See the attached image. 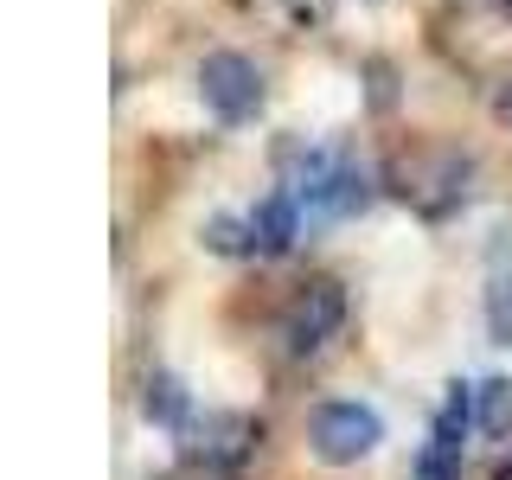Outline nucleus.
<instances>
[{
  "instance_id": "nucleus-1",
  "label": "nucleus",
  "mask_w": 512,
  "mask_h": 480,
  "mask_svg": "<svg viewBox=\"0 0 512 480\" xmlns=\"http://www.w3.org/2000/svg\"><path fill=\"white\" fill-rule=\"evenodd\" d=\"M308 442H314V455L327 461V468H352V461H365L384 442V416L372 404H352V397H340V404H320L314 410Z\"/></svg>"
},
{
  "instance_id": "nucleus-2",
  "label": "nucleus",
  "mask_w": 512,
  "mask_h": 480,
  "mask_svg": "<svg viewBox=\"0 0 512 480\" xmlns=\"http://www.w3.org/2000/svg\"><path fill=\"white\" fill-rule=\"evenodd\" d=\"M199 96L218 122H250L263 109V71L244 52H212L199 64Z\"/></svg>"
},
{
  "instance_id": "nucleus-3",
  "label": "nucleus",
  "mask_w": 512,
  "mask_h": 480,
  "mask_svg": "<svg viewBox=\"0 0 512 480\" xmlns=\"http://www.w3.org/2000/svg\"><path fill=\"white\" fill-rule=\"evenodd\" d=\"M468 180H474V167L461 154H429V160L397 167V192H404L423 218H448L455 205H468Z\"/></svg>"
},
{
  "instance_id": "nucleus-4",
  "label": "nucleus",
  "mask_w": 512,
  "mask_h": 480,
  "mask_svg": "<svg viewBox=\"0 0 512 480\" xmlns=\"http://www.w3.org/2000/svg\"><path fill=\"white\" fill-rule=\"evenodd\" d=\"M340 327H346V288L327 282V276L308 282L295 301H288V314H282V340H288V352H320Z\"/></svg>"
},
{
  "instance_id": "nucleus-5",
  "label": "nucleus",
  "mask_w": 512,
  "mask_h": 480,
  "mask_svg": "<svg viewBox=\"0 0 512 480\" xmlns=\"http://www.w3.org/2000/svg\"><path fill=\"white\" fill-rule=\"evenodd\" d=\"M192 436V455L199 461H218V468H244L250 448H256V423L244 410H212L199 429H186Z\"/></svg>"
},
{
  "instance_id": "nucleus-6",
  "label": "nucleus",
  "mask_w": 512,
  "mask_h": 480,
  "mask_svg": "<svg viewBox=\"0 0 512 480\" xmlns=\"http://www.w3.org/2000/svg\"><path fill=\"white\" fill-rule=\"evenodd\" d=\"M340 160H346V154L301 148V141H295V148H282V192H295V199L314 212L320 192H327V186H333V173H340Z\"/></svg>"
},
{
  "instance_id": "nucleus-7",
  "label": "nucleus",
  "mask_w": 512,
  "mask_h": 480,
  "mask_svg": "<svg viewBox=\"0 0 512 480\" xmlns=\"http://www.w3.org/2000/svg\"><path fill=\"white\" fill-rule=\"evenodd\" d=\"M250 231H256V256H288L301 237V199L295 192H269L250 212Z\"/></svg>"
},
{
  "instance_id": "nucleus-8",
  "label": "nucleus",
  "mask_w": 512,
  "mask_h": 480,
  "mask_svg": "<svg viewBox=\"0 0 512 480\" xmlns=\"http://www.w3.org/2000/svg\"><path fill=\"white\" fill-rule=\"evenodd\" d=\"M365 205H372V173H365L359 160H340V173H333V186L320 192L314 218H359Z\"/></svg>"
},
{
  "instance_id": "nucleus-9",
  "label": "nucleus",
  "mask_w": 512,
  "mask_h": 480,
  "mask_svg": "<svg viewBox=\"0 0 512 480\" xmlns=\"http://www.w3.org/2000/svg\"><path fill=\"white\" fill-rule=\"evenodd\" d=\"M141 416L160 429H186V416H192V397H186V384L173 378V372H154L148 384H141Z\"/></svg>"
},
{
  "instance_id": "nucleus-10",
  "label": "nucleus",
  "mask_w": 512,
  "mask_h": 480,
  "mask_svg": "<svg viewBox=\"0 0 512 480\" xmlns=\"http://www.w3.org/2000/svg\"><path fill=\"white\" fill-rule=\"evenodd\" d=\"M474 429L480 436H512V378L474 384Z\"/></svg>"
},
{
  "instance_id": "nucleus-11",
  "label": "nucleus",
  "mask_w": 512,
  "mask_h": 480,
  "mask_svg": "<svg viewBox=\"0 0 512 480\" xmlns=\"http://www.w3.org/2000/svg\"><path fill=\"white\" fill-rule=\"evenodd\" d=\"M205 250L212 256H256V231H250V218H205Z\"/></svg>"
},
{
  "instance_id": "nucleus-12",
  "label": "nucleus",
  "mask_w": 512,
  "mask_h": 480,
  "mask_svg": "<svg viewBox=\"0 0 512 480\" xmlns=\"http://www.w3.org/2000/svg\"><path fill=\"white\" fill-rule=\"evenodd\" d=\"M487 340L493 346H512V276H493L487 282Z\"/></svg>"
},
{
  "instance_id": "nucleus-13",
  "label": "nucleus",
  "mask_w": 512,
  "mask_h": 480,
  "mask_svg": "<svg viewBox=\"0 0 512 480\" xmlns=\"http://www.w3.org/2000/svg\"><path fill=\"white\" fill-rule=\"evenodd\" d=\"M416 480H461V455H448V448L423 442V455H416Z\"/></svg>"
},
{
  "instance_id": "nucleus-14",
  "label": "nucleus",
  "mask_w": 512,
  "mask_h": 480,
  "mask_svg": "<svg viewBox=\"0 0 512 480\" xmlns=\"http://www.w3.org/2000/svg\"><path fill=\"white\" fill-rule=\"evenodd\" d=\"M493 116H500V122L512 128V84H500V90H493Z\"/></svg>"
}]
</instances>
